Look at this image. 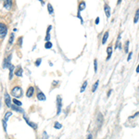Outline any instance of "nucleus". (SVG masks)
I'll list each match as a JSON object with an SVG mask.
<instances>
[{"label":"nucleus","instance_id":"nucleus-12","mask_svg":"<svg viewBox=\"0 0 139 139\" xmlns=\"http://www.w3.org/2000/svg\"><path fill=\"white\" fill-rule=\"evenodd\" d=\"M51 28H52L51 25L47 28V31H46V38H45L46 42H48L50 40V30H51Z\"/></svg>","mask_w":139,"mask_h":139},{"label":"nucleus","instance_id":"nucleus-36","mask_svg":"<svg viewBox=\"0 0 139 139\" xmlns=\"http://www.w3.org/2000/svg\"><path fill=\"white\" fill-rule=\"evenodd\" d=\"M87 139H93V135H89L87 136Z\"/></svg>","mask_w":139,"mask_h":139},{"label":"nucleus","instance_id":"nucleus-13","mask_svg":"<svg viewBox=\"0 0 139 139\" xmlns=\"http://www.w3.org/2000/svg\"><path fill=\"white\" fill-rule=\"evenodd\" d=\"M8 68H9V80H11L12 79V76H13V71H14V69H15V67L13 66L12 64H10L9 66H8Z\"/></svg>","mask_w":139,"mask_h":139},{"label":"nucleus","instance_id":"nucleus-2","mask_svg":"<svg viewBox=\"0 0 139 139\" xmlns=\"http://www.w3.org/2000/svg\"><path fill=\"white\" fill-rule=\"evenodd\" d=\"M8 33V28L4 23H0V38H4Z\"/></svg>","mask_w":139,"mask_h":139},{"label":"nucleus","instance_id":"nucleus-24","mask_svg":"<svg viewBox=\"0 0 139 139\" xmlns=\"http://www.w3.org/2000/svg\"><path fill=\"white\" fill-rule=\"evenodd\" d=\"M11 115H12V112H11V111H8V112H7V113H6V115H5L4 120H8V118H9V117H10Z\"/></svg>","mask_w":139,"mask_h":139},{"label":"nucleus","instance_id":"nucleus-23","mask_svg":"<svg viewBox=\"0 0 139 139\" xmlns=\"http://www.w3.org/2000/svg\"><path fill=\"white\" fill-rule=\"evenodd\" d=\"M120 34H119L118 39H117V42H116V45H115V49L120 47Z\"/></svg>","mask_w":139,"mask_h":139},{"label":"nucleus","instance_id":"nucleus-37","mask_svg":"<svg viewBox=\"0 0 139 139\" xmlns=\"http://www.w3.org/2000/svg\"><path fill=\"white\" fill-rule=\"evenodd\" d=\"M111 92H112V90H110V91L108 92V96H110V94H111Z\"/></svg>","mask_w":139,"mask_h":139},{"label":"nucleus","instance_id":"nucleus-6","mask_svg":"<svg viewBox=\"0 0 139 139\" xmlns=\"http://www.w3.org/2000/svg\"><path fill=\"white\" fill-rule=\"evenodd\" d=\"M4 2V8L6 9H10L11 5H12V0H3Z\"/></svg>","mask_w":139,"mask_h":139},{"label":"nucleus","instance_id":"nucleus-3","mask_svg":"<svg viewBox=\"0 0 139 139\" xmlns=\"http://www.w3.org/2000/svg\"><path fill=\"white\" fill-rule=\"evenodd\" d=\"M61 107H62V99L60 98L59 95H58V98H57V115H59L60 111H61Z\"/></svg>","mask_w":139,"mask_h":139},{"label":"nucleus","instance_id":"nucleus-33","mask_svg":"<svg viewBox=\"0 0 139 139\" xmlns=\"http://www.w3.org/2000/svg\"><path fill=\"white\" fill-rule=\"evenodd\" d=\"M21 42H22V37H20L19 38V45L21 46Z\"/></svg>","mask_w":139,"mask_h":139},{"label":"nucleus","instance_id":"nucleus-8","mask_svg":"<svg viewBox=\"0 0 139 139\" xmlns=\"http://www.w3.org/2000/svg\"><path fill=\"white\" fill-rule=\"evenodd\" d=\"M10 58H11V55H9L8 58L4 59V64H3V67H4V68H7V67H8L10 65Z\"/></svg>","mask_w":139,"mask_h":139},{"label":"nucleus","instance_id":"nucleus-27","mask_svg":"<svg viewBox=\"0 0 139 139\" xmlns=\"http://www.w3.org/2000/svg\"><path fill=\"white\" fill-rule=\"evenodd\" d=\"M13 103H14V105H16V106H21V102L19 101L18 99H12Z\"/></svg>","mask_w":139,"mask_h":139},{"label":"nucleus","instance_id":"nucleus-14","mask_svg":"<svg viewBox=\"0 0 139 139\" xmlns=\"http://www.w3.org/2000/svg\"><path fill=\"white\" fill-rule=\"evenodd\" d=\"M85 8V2L84 1H81L79 4V8H78V12H81L82 10H83Z\"/></svg>","mask_w":139,"mask_h":139},{"label":"nucleus","instance_id":"nucleus-38","mask_svg":"<svg viewBox=\"0 0 139 139\" xmlns=\"http://www.w3.org/2000/svg\"><path fill=\"white\" fill-rule=\"evenodd\" d=\"M120 2H122V0H118V2H117V5H120Z\"/></svg>","mask_w":139,"mask_h":139},{"label":"nucleus","instance_id":"nucleus-26","mask_svg":"<svg viewBox=\"0 0 139 139\" xmlns=\"http://www.w3.org/2000/svg\"><path fill=\"white\" fill-rule=\"evenodd\" d=\"M86 85H87V81H85L84 83H83V86L81 87V93H83V91H84L85 88H86Z\"/></svg>","mask_w":139,"mask_h":139},{"label":"nucleus","instance_id":"nucleus-35","mask_svg":"<svg viewBox=\"0 0 139 139\" xmlns=\"http://www.w3.org/2000/svg\"><path fill=\"white\" fill-rule=\"evenodd\" d=\"M131 57H132V52L130 53V54H129V57H128V58H127V60H128V61L131 59Z\"/></svg>","mask_w":139,"mask_h":139},{"label":"nucleus","instance_id":"nucleus-30","mask_svg":"<svg viewBox=\"0 0 139 139\" xmlns=\"http://www.w3.org/2000/svg\"><path fill=\"white\" fill-rule=\"evenodd\" d=\"M94 67H95V72H96L98 71V60L95 59L94 60Z\"/></svg>","mask_w":139,"mask_h":139},{"label":"nucleus","instance_id":"nucleus-10","mask_svg":"<svg viewBox=\"0 0 139 139\" xmlns=\"http://www.w3.org/2000/svg\"><path fill=\"white\" fill-rule=\"evenodd\" d=\"M37 99L40 101H45L46 100V95L43 92H38L37 94Z\"/></svg>","mask_w":139,"mask_h":139},{"label":"nucleus","instance_id":"nucleus-17","mask_svg":"<svg viewBox=\"0 0 139 139\" xmlns=\"http://www.w3.org/2000/svg\"><path fill=\"white\" fill-rule=\"evenodd\" d=\"M108 32H106V33H104L103 39H102V44H103V45L106 44L107 40H108Z\"/></svg>","mask_w":139,"mask_h":139},{"label":"nucleus","instance_id":"nucleus-34","mask_svg":"<svg viewBox=\"0 0 139 139\" xmlns=\"http://www.w3.org/2000/svg\"><path fill=\"white\" fill-rule=\"evenodd\" d=\"M99 23V18H96L95 19V24H98Z\"/></svg>","mask_w":139,"mask_h":139},{"label":"nucleus","instance_id":"nucleus-11","mask_svg":"<svg viewBox=\"0 0 139 139\" xmlns=\"http://www.w3.org/2000/svg\"><path fill=\"white\" fill-rule=\"evenodd\" d=\"M23 119H24V120H25V122H26V123H27V124H29L30 126H31V127H33V128L34 129V130H36V128H37V125H36L35 123H31V122H30V120H28V119L26 118V117H25L24 115H23Z\"/></svg>","mask_w":139,"mask_h":139},{"label":"nucleus","instance_id":"nucleus-5","mask_svg":"<svg viewBox=\"0 0 139 139\" xmlns=\"http://www.w3.org/2000/svg\"><path fill=\"white\" fill-rule=\"evenodd\" d=\"M104 11H105V14H106L107 18H110V8L107 3L104 5Z\"/></svg>","mask_w":139,"mask_h":139},{"label":"nucleus","instance_id":"nucleus-25","mask_svg":"<svg viewBox=\"0 0 139 139\" xmlns=\"http://www.w3.org/2000/svg\"><path fill=\"white\" fill-rule=\"evenodd\" d=\"M98 120L99 122V126L102 124V122H103V117H102L101 113H98Z\"/></svg>","mask_w":139,"mask_h":139},{"label":"nucleus","instance_id":"nucleus-29","mask_svg":"<svg viewBox=\"0 0 139 139\" xmlns=\"http://www.w3.org/2000/svg\"><path fill=\"white\" fill-rule=\"evenodd\" d=\"M54 127H55L56 129H61L62 125L60 124L59 123H58V122H56V123H55V124H54Z\"/></svg>","mask_w":139,"mask_h":139},{"label":"nucleus","instance_id":"nucleus-15","mask_svg":"<svg viewBox=\"0 0 139 139\" xmlns=\"http://www.w3.org/2000/svg\"><path fill=\"white\" fill-rule=\"evenodd\" d=\"M112 50H113L112 46H108V48H107V53H108V59H110V57H111Z\"/></svg>","mask_w":139,"mask_h":139},{"label":"nucleus","instance_id":"nucleus-7","mask_svg":"<svg viewBox=\"0 0 139 139\" xmlns=\"http://www.w3.org/2000/svg\"><path fill=\"white\" fill-rule=\"evenodd\" d=\"M33 92H34V88H33V86H30V87L28 88L27 92H26V96H27V98H31V96H33Z\"/></svg>","mask_w":139,"mask_h":139},{"label":"nucleus","instance_id":"nucleus-4","mask_svg":"<svg viewBox=\"0 0 139 139\" xmlns=\"http://www.w3.org/2000/svg\"><path fill=\"white\" fill-rule=\"evenodd\" d=\"M4 98H5V103H6L7 107H8V108H10L11 107V98H10V95H8L7 92L4 95Z\"/></svg>","mask_w":139,"mask_h":139},{"label":"nucleus","instance_id":"nucleus-28","mask_svg":"<svg viewBox=\"0 0 139 139\" xmlns=\"http://www.w3.org/2000/svg\"><path fill=\"white\" fill-rule=\"evenodd\" d=\"M2 124H3V129H4V131L7 132V120L3 119L2 120Z\"/></svg>","mask_w":139,"mask_h":139},{"label":"nucleus","instance_id":"nucleus-20","mask_svg":"<svg viewBox=\"0 0 139 139\" xmlns=\"http://www.w3.org/2000/svg\"><path fill=\"white\" fill-rule=\"evenodd\" d=\"M47 9H48V13H49V14H52V13L54 12V9L52 8V5L49 4V3L47 4Z\"/></svg>","mask_w":139,"mask_h":139},{"label":"nucleus","instance_id":"nucleus-22","mask_svg":"<svg viewBox=\"0 0 139 139\" xmlns=\"http://www.w3.org/2000/svg\"><path fill=\"white\" fill-rule=\"evenodd\" d=\"M52 47V43L51 42H46V45H45V48L46 49H50Z\"/></svg>","mask_w":139,"mask_h":139},{"label":"nucleus","instance_id":"nucleus-32","mask_svg":"<svg viewBox=\"0 0 139 139\" xmlns=\"http://www.w3.org/2000/svg\"><path fill=\"white\" fill-rule=\"evenodd\" d=\"M41 61H42L41 58H39V59L36 60V62H35V65H36V66H39V65L41 64Z\"/></svg>","mask_w":139,"mask_h":139},{"label":"nucleus","instance_id":"nucleus-9","mask_svg":"<svg viewBox=\"0 0 139 139\" xmlns=\"http://www.w3.org/2000/svg\"><path fill=\"white\" fill-rule=\"evenodd\" d=\"M11 108H12L13 110H15V111H17V112H21V113H23L24 112V110L23 108H21L20 106H18L17 107L16 105H11V107H10Z\"/></svg>","mask_w":139,"mask_h":139},{"label":"nucleus","instance_id":"nucleus-31","mask_svg":"<svg viewBox=\"0 0 139 139\" xmlns=\"http://www.w3.org/2000/svg\"><path fill=\"white\" fill-rule=\"evenodd\" d=\"M128 46H129V41H127L125 43V53H128Z\"/></svg>","mask_w":139,"mask_h":139},{"label":"nucleus","instance_id":"nucleus-19","mask_svg":"<svg viewBox=\"0 0 139 139\" xmlns=\"http://www.w3.org/2000/svg\"><path fill=\"white\" fill-rule=\"evenodd\" d=\"M138 18H139V10L136 9V12H135V19H134V22L137 23L138 22Z\"/></svg>","mask_w":139,"mask_h":139},{"label":"nucleus","instance_id":"nucleus-18","mask_svg":"<svg viewBox=\"0 0 139 139\" xmlns=\"http://www.w3.org/2000/svg\"><path fill=\"white\" fill-rule=\"evenodd\" d=\"M13 41H14V33H11L10 38H9V41H8V46H11L13 44Z\"/></svg>","mask_w":139,"mask_h":139},{"label":"nucleus","instance_id":"nucleus-1","mask_svg":"<svg viewBox=\"0 0 139 139\" xmlns=\"http://www.w3.org/2000/svg\"><path fill=\"white\" fill-rule=\"evenodd\" d=\"M11 95H12L13 96H15L16 98H21V96H22V90H21V88L20 87V86H16V87L13 88L12 91H11Z\"/></svg>","mask_w":139,"mask_h":139},{"label":"nucleus","instance_id":"nucleus-16","mask_svg":"<svg viewBox=\"0 0 139 139\" xmlns=\"http://www.w3.org/2000/svg\"><path fill=\"white\" fill-rule=\"evenodd\" d=\"M22 69H21V67H19V69L18 70H16V71H15V74L17 75L18 77H21L22 76Z\"/></svg>","mask_w":139,"mask_h":139},{"label":"nucleus","instance_id":"nucleus-21","mask_svg":"<svg viewBox=\"0 0 139 139\" xmlns=\"http://www.w3.org/2000/svg\"><path fill=\"white\" fill-rule=\"evenodd\" d=\"M98 84H99V81H96L95 83H94L93 88H92V92H95V90H96V88H98Z\"/></svg>","mask_w":139,"mask_h":139}]
</instances>
